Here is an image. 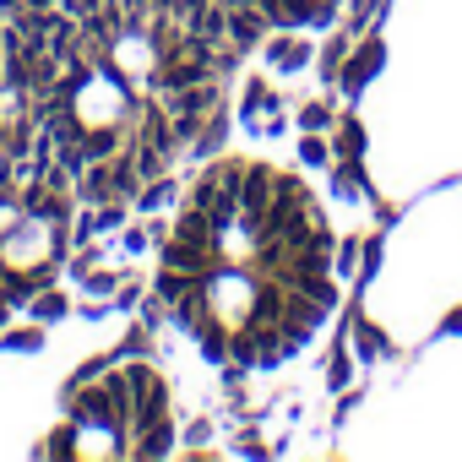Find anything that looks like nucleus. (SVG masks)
I'll return each mask as SVG.
<instances>
[{"instance_id": "obj_7", "label": "nucleus", "mask_w": 462, "mask_h": 462, "mask_svg": "<svg viewBox=\"0 0 462 462\" xmlns=\"http://www.w3.org/2000/svg\"><path fill=\"white\" fill-rule=\"evenodd\" d=\"M158 201H169V185H163V180H158V185H147V190H142V207H147V212H152V207H158Z\"/></svg>"}, {"instance_id": "obj_10", "label": "nucleus", "mask_w": 462, "mask_h": 462, "mask_svg": "<svg viewBox=\"0 0 462 462\" xmlns=\"http://www.w3.org/2000/svg\"><path fill=\"white\" fill-rule=\"evenodd\" d=\"M158 6H163V12H174V6H185V0H158Z\"/></svg>"}, {"instance_id": "obj_5", "label": "nucleus", "mask_w": 462, "mask_h": 462, "mask_svg": "<svg viewBox=\"0 0 462 462\" xmlns=\"http://www.w3.org/2000/svg\"><path fill=\"white\" fill-rule=\"evenodd\" d=\"M370 66H381V50H375V44H365V55H359L354 66H348V77H343V82H348V93H354V88H359V82L370 77Z\"/></svg>"}, {"instance_id": "obj_4", "label": "nucleus", "mask_w": 462, "mask_h": 462, "mask_svg": "<svg viewBox=\"0 0 462 462\" xmlns=\"http://www.w3.org/2000/svg\"><path fill=\"white\" fill-rule=\"evenodd\" d=\"M152 289H158V300H163V305H180L196 283H190V278H180V267H169V273H158V283H152Z\"/></svg>"}, {"instance_id": "obj_8", "label": "nucleus", "mask_w": 462, "mask_h": 462, "mask_svg": "<svg viewBox=\"0 0 462 462\" xmlns=\"http://www.w3.org/2000/svg\"><path fill=\"white\" fill-rule=\"evenodd\" d=\"M300 158H305V163H327V147H321V142H305Z\"/></svg>"}, {"instance_id": "obj_3", "label": "nucleus", "mask_w": 462, "mask_h": 462, "mask_svg": "<svg viewBox=\"0 0 462 462\" xmlns=\"http://www.w3.org/2000/svg\"><path fill=\"white\" fill-rule=\"evenodd\" d=\"M228 33H235V44H256L267 33V17L256 6H235V17H228Z\"/></svg>"}, {"instance_id": "obj_1", "label": "nucleus", "mask_w": 462, "mask_h": 462, "mask_svg": "<svg viewBox=\"0 0 462 462\" xmlns=\"http://www.w3.org/2000/svg\"><path fill=\"white\" fill-rule=\"evenodd\" d=\"M125 386H131V430H147V424H163V381L147 370V365H131L125 370Z\"/></svg>"}, {"instance_id": "obj_9", "label": "nucleus", "mask_w": 462, "mask_h": 462, "mask_svg": "<svg viewBox=\"0 0 462 462\" xmlns=\"http://www.w3.org/2000/svg\"><path fill=\"white\" fill-rule=\"evenodd\" d=\"M0 12H6V17H17V12H23V0H0Z\"/></svg>"}, {"instance_id": "obj_6", "label": "nucleus", "mask_w": 462, "mask_h": 462, "mask_svg": "<svg viewBox=\"0 0 462 462\" xmlns=\"http://www.w3.org/2000/svg\"><path fill=\"white\" fill-rule=\"evenodd\" d=\"M33 310H39V321H55V316H66V300H60V294H44Z\"/></svg>"}, {"instance_id": "obj_11", "label": "nucleus", "mask_w": 462, "mask_h": 462, "mask_svg": "<svg viewBox=\"0 0 462 462\" xmlns=\"http://www.w3.org/2000/svg\"><path fill=\"white\" fill-rule=\"evenodd\" d=\"M28 6H50V0H28Z\"/></svg>"}, {"instance_id": "obj_2", "label": "nucleus", "mask_w": 462, "mask_h": 462, "mask_svg": "<svg viewBox=\"0 0 462 462\" xmlns=\"http://www.w3.org/2000/svg\"><path fill=\"white\" fill-rule=\"evenodd\" d=\"M273 201H278V174L273 169H245L240 174V217L245 223H262Z\"/></svg>"}]
</instances>
